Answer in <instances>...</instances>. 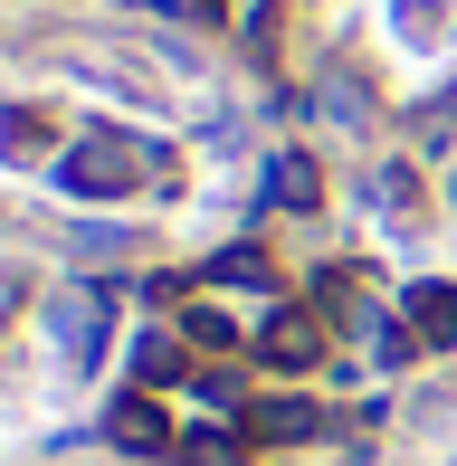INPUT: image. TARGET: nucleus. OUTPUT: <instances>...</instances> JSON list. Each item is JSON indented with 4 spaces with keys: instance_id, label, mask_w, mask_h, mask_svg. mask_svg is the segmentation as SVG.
<instances>
[{
    "instance_id": "f257e3e1",
    "label": "nucleus",
    "mask_w": 457,
    "mask_h": 466,
    "mask_svg": "<svg viewBox=\"0 0 457 466\" xmlns=\"http://www.w3.org/2000/svg\"><path fill=\"white\" fill-rule=\"evenodd\" d=\"M401 324L420 352H457V277H420L401 295Z\"/></svg>"
},
{
    "instance_id": "f03ea898",
    "label": "nucleus",
    "mask_w": 457,
    "mask_h": 466,
    "mask_svg": "<svg viewBox=\"0 0 457 466\" xmlns=\"http://www.w3.org/2000/svg\"><path fill=\"white\" fill-rule=\"evenodd\" d=\"M258 190H267V209H315L324 200V172H315V153H267Z\"/></svg>"
},
{
    "instance_id": "7ed1b4c3",
    "label": "nucleus",
    "mask_w": 457,
    "mask_h": 466,
    "mask_svg": "<svg viewBox=\"0 0 457 466\" xmlns=\"http://www.w3.org/2000/svg\"><path fill=\"white\" fill-rule=\"evenodd\" d=\"M448 209H457V172H448Z\"/></svg>"
}]
</instances>
